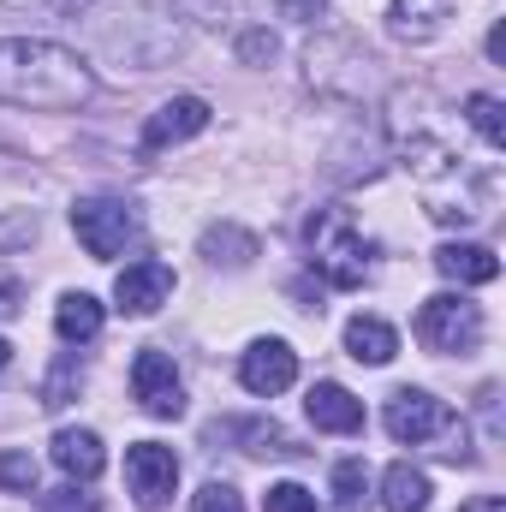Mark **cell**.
Returning a JSON list of instances; mask_svg holds the SVG:
<instances>
[{"mask_svg": "<svg viewBox=\"0 0 506 512\" xmlns=\"http://www.w3.org/2000/svg\"><path fill=\"white\" fill-rule=\"evenodd\" d=\"M96 96V72L84 54L42 36H0V102L36 114H72Z\"/></svg>", "mask_w": 506, "mask_h": 512, "instance_id": "6da1fadb", "label": "cell"}, {"mask_svg": "<svg viewBox=\"0 0 506 512\" xmlns=\"http://www.w3.org/2000/svg\"><path fill=\"white\" fill-rule=\"evenodd\" d=\"M304 245H310V268H316L328 286L352 292V286L370 280V245H364L352 209H340V203L316 209V215L304 221Z\"/></svg>", "mask_w": 506, "mask_h": 512, "instance_id": "7a4b0ae2", "label": "cell"}, {"mask_svg": "<svg viewBox=\"0 0 506 512\" xmlns=\"http://www.w3.org/2000/svg\"><path fill=\"white\" fill-rule=\"evenodd\" d=\"M417 340L429 352H471L483 340V310L465 298V292H435L423 310H417Z\"/></svg>", "mask_w": 506, "mask_h": 512, "instance_id": "3957f363", "label": "cell"}, {"mask_svg": "<svg viewBox=\"0 0 506 512\" xmlns=\"http://www.w3.org/2000/svg\"><path fill=\"white\" fill-rule=\"evenodd\" d=\"M72 233L96 262H108L137 239V209L120 197H84V203H72Z\"/></svg>", "mask_w": 506, "mask_h": 512, "instance_id": "277c9868", "label": "cell"}, {"mask_svg": "<svg viewBox=\"0 0 506 512\" xmlns=\"http://www.w3.org/2000/svg\"><path fill=\"white\" fill-rule=\"evenodd\" d=\"M381 423H387V435H393L399 447H423V441H435V435L453 429V411H447L435 393H423V387H399V393L387 399Z\"/></svg>", "mask_w": 506, "mask_h": 512, "instance_id": "5b68a950", "label": "cell"}, {"mask_svg": "<svg viewBox=\"0 0 506 512\" xmlns=\"http://www.w3.org/2000/svg\"><path fill=\"white\" fill-rule=\"evenodd\" d=\"M126 489L131 501L143 512H161L173 501V489H179V459H173V447H161V441H137L126 453Z\"/></svg>", "mask_w": 506, "mask_h": 512, "instance_id": "8992f818", "label": "cell"}, {"mask_svg": "<svg viewBox=\"0 0 506 512\" xmlns=\"http://www.w3.org/2000/svg\"><path fill=\"white\" fill-rule=\"evenodd\" d=\"M131 393H137V405H143L149 417H185V382H179L173 358L155 352V346L137 352V364H131Z\"/></svg>", "mask_w": 506, "mask_h": 512, "instance_id": "52a82bcc", "label": "cell"}, {"mask_svg": "<svg viewBox=\"0 0 506 512\" xmlns=\"http://www.w3.org/2000/svg\"><path fill=\"white\" fill-rule=\"evenodd\" d=\"M167 298H173V268H167V262H155V256L126 262V268H120V280H114V304H120L126 316H155Z\"/></svg>", "mask_w": 506, "mask_h": 512, "instance_id": "ba28073f", "label": "cell"}, {"mask_svg": "<svg viewBox=\"0 0 506 512\" xmlns=\"http://www.w3.org/2000/svg\"><path fill=\"white\" fill-rule=\"evenodd\" d=\"M239 382L251 387L256 399H274V393H286V387L298 382V352H292L286 340H256L251 352L239 358Z\"/></svg>", "mask_w": 506, "mask_h": 512, "instance_id": "9c48e42d", "label": "cell"}, {"mask_svg": "<svg viewBox=\"0 0 506 512\" xmlns=\"http://www.w3.org/2000/svg\"><path fill=\"white\" fill-rule=\"evenodd\" d=\"M203 126H209V102H203V96H173V102H161V108L149 114V126H143V155L173 149V143L197 137Z\"/></svg>", "mask_w": 506, "mask_h": 512, "instance_id": "30bf717a", "label": "cell"}, {"mask_svg": "<svg viewBox=\"0 0 506 512\" xmlns=\"http://www.w3.org/2000/svg\"><path fill=\"white\" fill-rule=\"evenodd\" d=\"M304 411H310V423L328 429V435H358V429H364V399L346 393L340 382H316L310 399H304Z\"/></svg>", "mask_w": 506, "mask_h": 512, "instance_id": "8fae6325", "label": "cell"}, {"mask_svg": "<svg viewBox=\"0 0 506 512\" xmlns=\"http://www.w3.org/2000/svg\"><path fill=\"white\" fill-rule=\"evenodd\" d=\"M453 6H459V0H393V6H387V24H393L399 42H429V36L447 30Z\"/></svg>", "mask_w": 506, "mask_h": 512, "instance_id": "7c38bea8", "label": "cell"}, {"mask_svg": "<svg viewBox=\"0 0 506 512\" xmlns=\"http://www.w3.org/2000/svg\"><path fill=\"white\" fill-rule=\"evenodd\" d=\"M54 465H60L72 483H96L102 465H108V453H102V441H96L90 429H60V435H54Z\"/></svg>", "mask_w": 506, "mask_h": 512, "instance_id": "4fadbf2b", "label": "cell"}, {"mask_svg": "<svg viewBox=\"0 0 506 512\" xmlns=\"http://www.w3.org/2000/svg\"><path fill=\"white\" fill-rule=\"evenodd\" d=\"M435 268H441L447 280H459V286H489V280H501V256L489 251V245H441V251H435Z\"/></svg>", "mask_w": 506, "mask_h": 512, "instance_id": "5bb4252c", "label": "cell"}, {"mask_svg": "<svg viewBox=\"0 0 506 512\" xmlns=\"http://www.w3.org/2000/svg\"><path fill=\"white\" fill-rule=\"evenodd\" d=\"M54 334H60L66 346L96 340V334H102V304H96L90 292H66V298L54 304Z\"/></svg>", "mask_w": 506, "mask_h": 512, "instance_id": "9a60e30c", "label": "cell"}, {"mask_svg": "<svg viewBox=\"0 0 506 512\" xmlns=\"http://www.w3.org/2000/svg\"><path fill=\"white\" fill-rule=\"evenodd\" d=\"M346 352H352L358 364H393L399 334H393L381 316H352V322H346Z\"/></svg>", "mask_w": 506, "mask_h": 512, "instance_id": "2e32d148", "label": "cell"}, {"mask_svg": "<svg viewBox=\"0 0 506 512\" xmlns=\"http://www.w3.org/2000/svg\"><path fill=\"white\" fill-rule=\"evenodd\" d=\"M381 507L387 512H423L429 507V477L417 471V465H387V477H381Z\"/></svg>", "mask_w": 506, "mask_h": 512, "instance_id": "e0dca14e", "label": "cell"}, {"mask_svg": "<svg viewBox=\"0 0 506 512\" xmlns=\"http://www.w3.org/2000/svg\"><path fill=\"white\" fill-rule=\"evenodd\" d=\"M203 256H209L215 268H221V262H227V268H245V262L256 256V239L227 221V227H209V233H203Z\"/></svg>", "mask_w": 506, "mask_h": 512, "instance_id": "ac0fdd59", "label": "cell"}, {"mask_svg": "<svg viewBox=\"0 0 506 512\" xmlns=\"http://www.w3.org/2000/svg\"><path fill=\"white\" fill-rule=\"evenodd\" d=\"M364 489H370V471H364V459H346V465H334V512H358V507H364Z\"/></svg>", "mask_w": 506, "mask_h": 512, "instance_id": "d6986e66", "label": "cell"}, {"mask_svg": "<svg viewBox=\"0 0 506 512\" xmlns=\"http://www.w3.org/2000/svg\"><path fill=\"white\" fill-rule=\"evenodd\" d=\"M465 120L483 131L489 149H506V108L495 102V96H471V102H465Z\"/></svg>", "mask_w": 506, "mask_h": 512, "instance_id": "ffe728a7", "label": "cell"}, {"mask_svg": "<svg viewBox=\"0 0 506 512\" xmlns=\"http://www.w3.org/2000/svg\"><path fill=\"white\" fill-rule=\"evenodd\" d=\"M78 387H84L78 358H60V364L48 370V382H42V405H48V411H60V405H72V399H78Z\"/></svg>", "mask_w": 506, "mask_h": 512, "instance_id": "44dd1931", "label": "cell"}, {"mask_svg": "<svg viewBox=\"0 0 506 512\" xmlns=\"http://www.w3.org/2000/svg\"><path fill=\"white\" fill-rule=\"evenodd\" d=\"M0 489H12V495H30V489H36V459H30L24 447L0 453Z\"/></svg>", "mask_w": 506, "mask_h": 512, "instance_id": "7402d4cb", "label": "cell"}, {"mask_svg": "<svg viewBox=\"0 0 506 512\" xmlns=\"http://www.w3.org/2000/svg\"><path fill=\"white\" fill-rule=\"evenodd\" d=\"M262 512H316V495H310L304 483H274V489L262 495Z\"/></svg>", "mask_w": 506, "mask_h": 512, "instance_id": "603a6c76", "label": "cell"}, {"mask_svg": "<svg viewBox=\"0 0 506 512\" xmlns=\"http://www.w3.org/2000/svg\"><path fill=\"white\" fill-rule=\"evenodd\" d=\"M191 512H245V501H239L233 483H203V495L191 501Z\"/></svg>", "mask_w": 506, "mask_h": 512, "instance_id": "cb8c5ba5", "label": "cell"}, {"mask_svg": "<svg viewBox=\"0 0 506 512\" xmlns=\"http://www.w3.org/2000/svg\"><path fill=\"white\" fill-rule=\"evenodd\" d=\"M42 512H96V495H78V489H60V495H42Z\"/></svg>", "mask_w": 506, "mask_h": 512, "instance_id": "d4e9b609", "label": "cell"}, {"mask_svg": "<svg viewBox=\"0 0 506 512\" xmlns=\"http://www.w3.org/2000/svg\"><path fill=\"white\" fill-rule=\"evenodd\" d=\"M459 512H506V495H477V501H465Z\"/></svg>", "mask_w": 506, "mask_h": 512, "instance_id": "484cf974", "label": "cell"}, {"mask_svg": "<svg viewBox=\"0 0 506 512\" xmlns=\"http://www.w3.org/2000/svg\"><path fill=\"white\" fill-rule=\"evenodd\" d=\"M0 316H18V280H0Z\"/></svg>", "mask_w": 506, "mask_h": 512, "instance_id": "4316f807", "label": "cell"}, {"mask_svg": "<svg viewBox=\"0 0 506 512\" xmlns=\"http://www.w3.org/2000/svg\"><path fill=\"white\" fill-rule=\"evenodd\" d=\"M489 60H506V24L489 30Z\"/></svg>", "mask_w": 506, "mask_h": 512, "instance_id": "83f0119b", "label": "cell"}, {"mask_svg": "<svg viewBox=\"0 0 506 512\" xmlns=\"http://www.w3.org/2000/svg\"><path fill=\"white\" fill-rule=\"evenodd\" d=\"M286 6H292V12H310V6L322 12V0H286Z\"/></svg>", "mask_w": 506, "mask_h": 512, "instance_id": "f1b7e54d", "label": "cell"}, {"mask_svg": "<svg viewBox=\"0 0 506 512\" xmlns=\"http://www.w3.org/2000/svg\"><path fill=\"white\" fill-rule=\"evenodd\" d=\"M6 358H12V346H6V340H0V370H6Z\"/></svg>", "mask_w": 506, "mask_h": 512, "instance_id": "f546056e", "label": "cell"}]
</instances>
